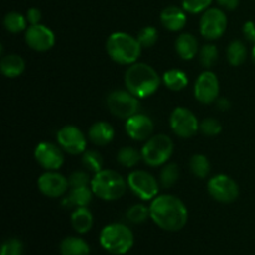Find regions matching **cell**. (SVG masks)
<instances>
[{"label":"cell","instance_id":"cell-1","mask_svg":"<svg viewBox=\"0 0 255 255\" xmlns=\"http://www.w3.org/2000/svg\"><path fill=\"white\" fill-rule=\"evenodd\" d=\"M149 217L163 231L178 232L187 224L188 211L179 198L163 194L152 199Z\"/></svg>","mask_w":255,"mask_h":255},{"label":"cell","instance_id":"cell-2","mask_svg":"<svg viewBox=\"0 0 255 255\" xmlns=\"http://www.w3.org/2000/svg\"><path fill=\"white\" fill-rule=\"evenodd\" d=\"M127 91L138 99H146L158 90L161 79L156 70L144 62H134L125 74Z\"/></svg>","mask_w":255,"mask_h":255},{"label":"cell","instance_id":"cell-3","mask_svg":"<svg viewBox=\"0 0 255 255\" xmlns=\"http://www.w3.org/2000/svg\"><path fill=\"white\" fill-rule=\"evenodd\" d=\"M106 51L117 64L132 65L141 56L142 46L137 37L126 32H114L107 39Z\"/></svg>","mask_w":255,"mask_h":255},{"label":"cell","instance_id":"cell-4","mask_svg":"<svg viewBox=\"0 0 255 255\" xmlns=\"http://www.w3.org/2000/svg\"><path fill=\"white\" fill-rule=\"evenodd\" d=\"M134 237L131 229L121 223H112L105 227L100 234V244L110 254L124 255L133 247Z\"/></svg>","mask_w":255,"mask_h":255},{"label":"cell","instance_id":"cell-5","mask_svg":"<svg viewBox=\"0 0 255 255\" xmlns=\"http://www.w3.org/2000/svg\"><path fill=\"white\" fill-rule=\"evenodd\" d=\"M126 188L127 182L121 174L111 169H102L91 179L92 192L104 201H117L124 196Z\"/></svg>","mask_w":255,"mask_h":255},{"label":"cell","instance_id":"cell-6","mask_svg":"<svg viewBox=\"0 0 255 255\" xmlns=\"http://www.w3.org/2000/svg\"><path fill=\"white\" fill-rule=\"evenodd\" d=\"M142 159L151 167H158L166 163L173 153V142L166 134L151 137L141 151Z\"/></svg>","mask_w":255,"mask_h":255},{"label":"cell","instance_id":"cell-7","mask_svg":"<svg viewBox=\"0 0 255 255\" xmlns=\"http://www.w3.org/2000/svg\"><path fill=\"white\" fill-rule=\"evenodd\" d=\"M107 107L110 112L120 119H129L136 115L139 110L138 97L129 91L116 90L107 96Z\"/></svg>","mask_w":255,"mask_h":255},{"label":"cell","instance_id":"cell-8","mask_svg":"<svg viewBox=\"0 0 255 255\" xmlns=\"http://www.w3.org/2000/svg\"><path fill=\"white\" fill-rule=\"evenodd\" d=\"M127 186L143 201L154 199L158 194V182L146 171H133L127 177Z\"/></svg>","mask_w":255,"mask_h":255},{"label":"cell","instance_id":"cell-9","mask_svg":"<svg viewBox=\"0 0 255 255\" xmlns=\"http://www.w3.org/2000/svg\"><path fill=\"white\" fill-rule=\"evenodd\" d=\"M228 20L223 10L212 7L207 9L199 21V30L202 36L207 40H217L226 32Z\"/></svg>","mask_w":255,"mask_h":255},{"label":"cell","instance_id":"cell-10","mask_svg":"<svg viewBox=\"0 0 255 255\" xmlns=\"http://www.w3.org/2000/svg\"><path fill=\"white\" fill-rule=\"evenodd\" d=\"M171 128L177 136L182 138H189L194 136L199 129V124L197 117L192 111L186 107H177L172 111L169 117Z\"/></svg>","mask_w":255,"mask_h":255},{"label":"cell","instance_id":"cell-11","mask_svg":"<svg viewBox=\"0 0 255 255\" xmlns=\"http://www.w3.org/2000/svg\"><path fill=\"white\" fill-rule=\"evenodd\" d=\"M208 192L212 198L221 203H232L239 196V187L226 174H217L208 182Z\"/></svg>","mask_w":255,"mask_h":255},{"label":"cell","instance_id":"cell-12","mask_svg":"<svg viewBox=\"0 0 255 255\" xmlns=\"http://www.w3.org/2000/svg\"><path fill=\"white\" fill-rule=\"evenodd\" d=\"M57 142L64 151L74 156L81 154L86 151V137L76 126L69 125V126L62 127L57 132Z\"/></svg>","mask_w":255,"mask_h":255},{"label":"cell","instance_id":"cell-13","mask_svg":"<svg viewBox=\"0 0 255 255\" xmlns=\"http://www.w3.org/2000/svg\"><path fill=\"white\" fill-rule=\"evenodd\" d=\"M219 81L214 72L204 71L194 85V96L202 104H212L218 99Z\"/></svg>","mask_w":255,"mask_h":255},{"label":"cell","instance_id":"cell-14","mask_svg":"<svg viewBox=\"0 0 255 255\" xmlns=\"http://www.w3.org/2000/svg\"><path fill=\"white\" fill-rule=\"evenodd\" d=\"M25 41L30 49L44 52L51 49L55 45V35L45 25H30V27L26 29Z\"/></svg>","mask_w":255,"mask_h":255},{"label":"cell","instance_id":"cell-15","mask_svg":"<svg viewBox=\"0 0 255 255\" xmlns=\"http://www.w3.org/2000/svg\"><path fill=\"white\" fill-rule=\"evenodd\" d=\"M35 159L42 168L47 171H56L64 164V153L61 149L50 142H41L34 152Z\"/></svg>","mask_w":255,"mask_h":255},{"label":"cell","instance_id":"cell-16","mask_svg":"<svg viewBox=\"0 0 255 255\" xmlns=\"http://www.w3.org/2000/svg\"><path fill=\"white\" fill-rule=\"evenodd\" d=\"M69 179L54 171L46 172L37 179V187L40 192L50 198H59L64 196L69 189Z\"/></svg>","mask_w":255,"mask_h":255},{"label":"cell","instance_id":"cell-17","mask_svg":"<svg viewBox=\"0 0 255 255\" xmlns=\"http://www.w3.org/2000/svg\"><path fill=\"white\" fill-rule=\"evenodd\" d=\"M126 132L134 141L148 139L153 132V122L148 116L136 114L126 121Z\"/></svg>","mask_w":255,"mask_h":255},{"label":"cell","instance_id":"cell-18","mask_svg":"<svg viewBox=\"0 0 255 255\" xmlns=\"http://www.w3.org/2000/svg\"><path fill=\"white\" fill-rule=\"evenodd\" d=\"M161 22L169 31H179L187 24V16L184 9H179L178 6H167L161 12Z\"/></svg>","mask_w":255,"mask_h":255},{"label":"cell","instance_id":"cell-19","mask_svg":"<svg viewBox=\"0 0 255 255\" xmlns=\"http://www.w3.org/2000/svg\"><path fill=\"white\" fill-rule=\"evenodd\" d=\"M90 141L96 146H106L114 139V127L104 121L96 122L89 129Z\"/></svg>","mask_w":255,"mask_h":255},{"label":"cell","instance_id":"cell-20","mask_svg":"<svg viewBox=\"0 0 255 255\" xmlns=\"http://www.w3.org/2000/svg\"><path fill=\"white\" fill-rule=\"evenodd\" d=\"M176 51L183 60H192L199 51L198 41L191 34L179 35L176 40Z\"/></svg>","mask_w":255,"mask_h":255},{"label":"cell","instance_id":"cell-21","mask_svg":"<svg viewBox=\"0 0 255 255\" xmlns=\"http://www.w3.org/2000/svg\"><path fill=\"white\" fill-rule=\"evenodd\" d=\"M0 70L4 76L14 79L20 76L25 70V61L19 55H6L0 61Z\"/></svg>","mask_w":255,"mask_h":255},{"label":"cell","instance_id":"cell-22","mask_svg":"<svg viewBox=\"0 0 255 255\" xmlns=\"http://www.w3.org/2000/svg\"><path fill=\"white\" fill-rule=\"evenodd\" d=\"M92 224H94V217L86 207H80L72 212L71 226L77 233H87L92 228Z\"/></svg>","mask_w":255,"mask_h":255},{"label":"cell","instance_id":"cell-23","mask_svg":"<svg viewBox=\"0 0 255 255\" xmlns=\"http://www.w3.org/2000/svg\"><path fill=\"white\" fill-rule=\"evenodd\" d=\"M92 194H94V192L91 188H89V186L71 188L70 194L65 198L64 206L70 207V208H72V207H76V208L87 207L91 202Z\"/></svg>","mask_w":255,"mask_h":255},{"label":"cell","instance_id":"cell-24","mask_svg":"<svg viewBox=\"0 0 255 255\" xmlns=\"http://www.w3.org/2000/svg\"><path fill=\"white\" fill-rule=\"evenodd\" d=\"M90 246L79 237H66L60 244L61 255H90Z\"/></svg>","mask_w":255,"mask_h":255},{"label":"cell","instance_id":"cell-25","mask_svg":"<svg viewBox=\"0 0 255 255\" xmlns=\"http://www.w3.org/2000/svg\"><path fill=\"white\" fill-rule=\"evenodd\" d=\"M163 82L172 91H181L188 85V77L181 70L172 69L164 72Z\"/></svg>","mask_w":255,"mask_h":255},{"label":"cell","instance_id":"cell-26","mask_svg":"<svg viewBox=\"0 0 255 255\" xmlns=\"http://www.w3.org/2000/svg\"><path fill=\"white\" fill-rule=\"evenodd\" d=\"M247 54L248 51H247L246 45L239 40L232 41L227 49V59H228L229 64L233 66H239L243 64L247 59Z\"/></svg>","mask_w":255,"mask_h":255},{"label":"cell","instance_id":"cell-27","mask_svg":"<svg viewBox=\"0 0 255 255\" xmlns=\"http://www.w3.org/2000/svg\"><path fill=\"white\" fill-rule=\"evenodd\" d=\"M27 20L26 17L22 16L21 14L16 11L7 12L4 17V26L7 31L12 32V34H17L24 30H26Z\"/></svg>","mask_w":255,"mask_h":255},{"label":"cell","instance_id":"cell-28","mask_svg":"<svg viewBox=\"0 0 255 255\" xmlns=\"http://www.w3.org/2000/svg\"><path fill=\"white\" fill-rule=\"evenodd\" d=\"M192 173L198 178H206L211 172V164L204 154H194L189 161Z\"/></svg>","mask_w":255,"mask_h":255},{"label":"cell","instance_id":"cell-29","mask_svg":"<svg viewBox=\"0 0 255 255\" xmlns=\"http://www.w3.org/2000/svg\"><path fill=\"white\" fill-rule=\"evenodd\" d=\"M142 153H139L137 149L132 148V147H124L119 151L117 154V161L120 164L127 168H132V167L137 166L138 162L141 161Z\"/></svg>","mask_w":255,"mask_h":255},{"label":"cell","instance_id":"cell-30","mask_svg":"<svg viewBox=\"0 0 255 255\" xmlns=\"http://www.w3.org/2000/svg\"><path fill=\"white\" fill-rule=\"evenodd\" d=\"M82 164L87 171L92 172L96 174L97 172L102 171V166H104V159L102 156L96 151H86L82 156Z\"/></svg>","mask_w":255,"mask_h":255},{"label":"cell","instance_id":"cell-31","mask_svg":"<svg viewBox=\"0 0 255 255\" xmlns=\"http://www.w3.org/2000/svg\"><path fill=\"white\" fill-rule=\"evenodd\" d=\"M179 169L176 163H168L161 171V184L164 188H169L178 181Z\"/></svg>","mask_w":255,"mask_h":255},{"label":"cell","instance_id":"cell-32","mask_svg":"<svg viewBox=\"0 0 255 255\" xmlns=\"http://www.w3.org/2000/svg\"><path fill=\"white\" fill-rule=\"evenodd\" d=\"M137 40L142 47H152L158 40V31L153 26H146L138 32Z\"/></svg>","mask_w":255,"mask_h":255},{"label":"cell","instance_id":"cell-33","mask_svg":"<svg viewBox=\"0 0 255 255\" xmlns=\"http://www.w3.org/2000/svg\"><path fill=\"white\" fill-rule=\"evenodd\" d=\"M149 217V208H147L143 204H134L127 211V218L129 222L134 224L143 223Z\"/></svg>","mask_w":255,"mask_h":255},{"label":"cell","instance_id":"cell-34","mask_svg":"<svg viewBox=\"0 0 255 255\" xmlns=\"http://www.w3.org/2000/svg\"><path fill=\"white\" fill-rule=\"evenodd\" d=\"M199 57H201V62L204 67L213 66L218 60V50H217L216 45H204L199 52Z\"/></svg>","mask_w":255,"mask_h":255},{"label":"cell","instance_id":"cell-35","mask_svg":"<svg viewBox=\"0 0 255 255\" xmlns=\"http://www.w3.org/2000/svg\"><path fill=\"white\" fill-rule=\"evenodd\" d=\"M212 1L213 0H182V7L187 12L198 14V12L206 11Z\"/></svg>","mask_w":255,"mask_h":255},{"label":"cell","instance_id":"cell-36","mask_svg":"<svg viewBox=\"0 0 255 255\" xmlns=\"http://www.w3.org/2000/svg\"><path fill=\"white\" fill-rule=\"evenodd\" d=\"M22 253H24V246L21 241L16 238H10L2 244L0 255H22Z\"/></svg>","mask_w":255,"mask_h":255},{"label":"cell","instance_id":"cell-37","mask_svg":"<svg viewBox=\"0 0 255 255\" xmlns=\"http://www.w3.org/2000/svg\"><path fill=\"white\" fill-rule=\"evenodd\" d=\"M199 128L206 136H217V134L221 133L222 125L214 119H206L202 121Z\"/></svg>","mask_w":255,"mask_h":255},{"label":"cell","instance_id":"cell-38","mask_svg":"<svg viewBox=\"0 0 255 255\" xmlns=\"http://www.w3.org/2000/svg\"><path fill=\"white\" fill-rule=\"evenodd\" d=\"M69 183L71 188H77V187H87L89 184H91V181L86 172L76 171L70 176Z\"/></svg>","mask_w":255,"mask_h":255},{"label":"cell","instance_id":"cell-39","mask_svg":"<svg viewBox=\"0 0 255 255\" xmlns=\"http://www.w3.org/2000/svg\"><path fill=\"white\" fill-rule=\"evenodd\" d=\"M243 35L248 41L253 42L255 45V22L247 21L243 25Z\"/></svg>","mask_w":255,"mask_h":255},{"label":"cell","instance_id":"cell-40","mask_svg":"<svg viewBox=\"0 0 255 255\" xmlns=\"http://www.w3.org/2000/svg\"><path fill=\"white\" fill-rule=\"evenodd\" d=\"M26 20L27 22H30V25L40 24V20H41V11H40L39 9H36V7H31V9L27 10Z\"/></svg>","mask_w":255,"mask_h":255},{"label":"cell","instance_id":"cell-41","mask_svg":"<svg viewBox=\"0 0 255 255\" xmlns=\"http://www.w3.org/2000/svg\"><path fill=\"white\" fill-rule=\"evenodd\" d=\"M217 2L227 10H234L239 5V0H217Z\"/></svg>","mask_w":255,"mask_h":255},{"label":"cell","instance_id":"cell-42","mask_svg":"<svg viewBox=\"0 0 255 255\" xmlns=\"http://www.w3.org/2000/svg\"><path fill=\"white\" fill-rule=\"evenodd\" d=\"M229 106H231V104H229L228 101H227L226 99H221L218 101V109L221 110H228Z\"/></svg>","mask_w":255,"mask_h":255},{"label":"cell","instance_id":"cell-43","mask_svg":"<svg viewBox=\"0 0 255 255\" xmlns=\"http://www.w3.org/2000/svg\"><path fill=\"white\" fill-rule=\"evenodd\" d=\"M252 59H253V62L255 64V45H254L253 50H252Z\"/></svg>","mask_w":255,"mask_h":255}]
</instances>
